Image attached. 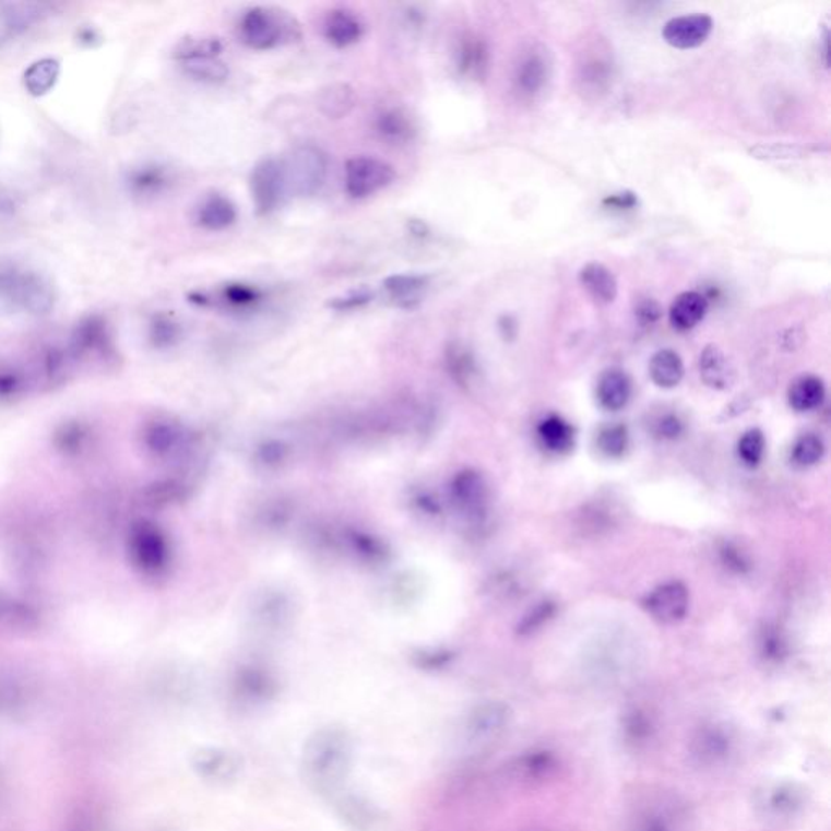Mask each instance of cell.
Masks as SVG:
<instances>
[{"instance_id":"36","label":"cell","mask_w":831,"mask_h":831,"mask_svg":"<svg viewBox=\"0 0 831 831\" xmlns=\"http://www.w3.org/2000/svg\"><path fill=\"white\" fill-rule=\"evenodd\" d=\"M236 689L250 702H262L275 693L276 686L275 680L265 670L259 667H246L239 673Z\"/></svg>"},{"instance_id":"51","label":"cell","mask_w":831,"mask_h":831,"mask_svg":"<svg viewBox=\"0 0 831 831\" xmlns=\"http://www.w3.org/2000/svg\"><path fill=\"white\" fill-rule=\"evenodd\" d=\"M684 424L676 415H664L654 423V434L660 439L674 440L682 436Z\"/></svg>"},{"instance_id":"58","label":"cell","mask_w":831,"mask_h":831,"mask_svg":"<svg viewBox=\"0 0 831 831\" xmlns=\"http://www.w3.org/2000/svg\"><path fill=\"white\" fill-rule=\"evenodd\" d=\"M497 327H499V332L500 335H502L503 340H509V342H512V340L517 339V333H519V322H517L515 317H500L499 322H497Z\"/></svg>"},{"instance_id":"42","label":"cell","mask_w":831,"mask_h":831,"mask_svg":"<svg viewBox=\"0 0 831 831\" xmlns=\"http://www.w3.org/2000/svg\"><path fill=\"white\" fill-rule=\"evenodd\" d=\"M737 453L744 465L756 468L765 455V436L760 429H750L740 437Z\"/></svg>"},{"instance_id":"2","label":"cell","mask_w":831,"mask_h":831,"mask_svg":"<svg viewBox=\"0 0 831 831\" xmlns=\"http://www.w3.org/2000/svg\"><path fill=\"white\" fill-rule=\"evenodd\" d=\"M52 280L9 256H0V306L29 317H48L58 306Z\"/></svg>"},{"instance_id":"27","label":"cell","mask_w":831,"mask_h":831,"mask_svg":"<svg viewBox=\"0 0 831 831\" xmlns=\"http://www.w3.org/2000/svg\"><path fill=\"white\" fill-rule=\"evenodd\" d=\"M446 369L462 389H472L479 377L475 353L462 342H452L446 349Z\"/></svg>"},{"instance_id":"22","label":"cell","mask_w":831,"mask_h":831,"mask_svg":"<svg viewBox=\"0 0 831 831\" xmlns=\"http://www.w3.org/2000/svg\"><path fill=\"white\" fill-rule=\"evenodd\" d=\"M455 69L460 76L466 80H483L489 70V48L479 36L466 35L460 39L455 48Z\"/></svg>"},{"instance_id":"11","label":"cell","mask_w":831,"mask_h":831,"mask_svg":"<svg viewBox=\"0 0 831 831\" xmlns=\"http://www.w3.org/2000/svg\"><path fill=\"white\" fill-rule=\"evenodd\" d=\"M714 28L712 16L707 13H687V15L674 16L664 23L663 35L664 41L670 48L689 51V49L700 48L705 45Z\"/></svg>"},{"instance_id":"43","label":"cell","mask_w":831,"mask_h":831,"mask_svg":"<svg viewBox=\"0 0 831 831\" xmlns=\"http://www.w3.org/2000/svg\"><path fill=\"white\" fill-rule=\"evenodd\" d=\"M699 749H696V756L702 757L703 762H713L717 757H723L727 752V737L720 729H707L700 734Z\"/></svg>"},{"instance_id":"17","label":"cell","mask_w":831,"mask_h":831,"mask_svg":"<svg viewBox=\"0 0 831 831\" xmlns=\"http://www.w3.org/2000/svg\"><path fill=\"white\" fill-rule=\"evenodd\" d=\"M323 38L336 49L355 46L363 39L366 25L363 19L346 7H336L327 13L323 20Z\"/></svg>"},{"instance_id":"23","label":"cell","mask_w":831,"mask_h":831,"mask_svg":"<svg viewBox=\"0 0 831 831\" xmlns=\"http://www.w3.org/2000/svg\"><path fill=\"white\" fill-rule=\"evenodd\" d=\"M632 396V380L629 373L620 369H607L597 379V403L607 412H620L626 408Z\"/></svg>"},{"instance_id":"26","label":"cell","mask_w":831,"mask_h":831,"mask_svg":"<svg viewBox=\"0 0 831 831\" xmlns=\"http://www.w3.org/2000/svg\"><path fill=\"white\" fill-rule=\"evenodd\" d=\"M189 432L182 426L168 420H158L150 426L146 443L156 455L175 456L186 452L190 446Z\"/></svg>"},{"instance_id":"57","label":"cell","mask_w":831,"mask_h":831,"mask_svg":"<svg viewBox=\"0 0 831 831\" xmlns=\"http://www.w3.org/2000/svg\"><path fill=\"white\" fill-rule=\"evenodd\" d=\"M413 500H415L417 509H419L420 512L426 513V515L437 517L442 512L440 503L437 502V499H434L429 492H424V490L423 492H417L416 496L413 497Z\"/></svg>"},{"instance_id":"3","label":"cell","mask_w":831,"mask_h":831,"mask_svg":"<svg viewBox=\"0 0 831 831\" xmlns=\"http://www.w3.org/2000/svg\"><path fill=\"white\" fill-rule=\"evenodd\" d=\"M238 38L253 51H272L302 39L300 23L288 10L272 5L247 9L238 22Z\"/></svg>"},{"instance_id":"24","label":"cell","mask_w":831,"mask_h":831,"mask_svg":"<svg viewBox=\"0 0 831 831\" xmlns=\"http://www.w3.org/2000/svg\"><path fill=\"white\" fill-rule=\"evenodd\" d=\"M710 302L703 293H680L669 307V323L677 332L696 329L709 312Z\"/></svg>"},{"instance_id":"14","label":"cell","mask_w":831,"mask_h":831,"mask_svg":"<svg viewBox=\"0 0 831 831\" xmlns=\"http://www.w3.org/2000/svg\"><path fill=\"white\" fill-rule=\"evenodd\" d=\"M336 816L352 831H383L387 819L382 810L359 794L346 793L335 797Z\"/></svg>"},{"instance_id":"55","label":"cell","mask_w":831,"mask_h":831,"mask_svg":"<svg viewBox=\"0 0 831 831\" xmlns=\"http://www.w3.org/2000/svg\"><path fill=\"white\" fill-rule=\"evenodd\" d=\"M762 650L767 657H773V660H780L784 653H786V643L781 639L780 633L774 630H767L763 633Z\"/></svg>"},{"instance_id":"56","label":"cell","mask_w":831,"mask_h":831,"mask_svg":"<svg viewBox=\"0 0 831 831\" xmlns=\"http://www.w3.org/2000/svg\"><path fill=\"white\" fill-rule=\"evenodd\" d=\"M20 200L9 187L0 183V218H12L19 213Z\"/></svg>"},{"instance_id":"20","label":"cell","mask_w":831,"mask_h":831,"mask_svg":"<svg viewBox=\"0 0 831 831\" xmlns=\"http://www.w3.org/2000/svg\"><path fill=\"white\" fill-rule=\"evenodd\" d=\"M373 129L380 140L389 145H406L417 133L415 119L400 106H385L373 118Z\"/></svg>"},{"instance_id":"21","label":"cell","mask_w":831,"mask_h":831,"mask_svg":"<svg viewBox=\"0 0 831 831\" xmlns=\"http://www.w3.org/2000/svg\"><path fill=\"white\" fill-rule=\"evenodd\" d=\"M550 76V62L543 49H532L520 59L515 70V86L520 95L535 98L543 92Z\"/></svg>"},{"instance_id":"38","label":"cell","mask_w":831,"mask_h":831,"mask_svg":"<svg viewBox=\"0 0 831 831\" xmlns=\"http://www.w3.org/2000/svg\"><path fill=\"white\" fill-rule=\"evenodd\" d=\"M506 710L497 703H487L473 712L468 721V729L476 739H487L496 736L506 723Z\"/></svg>"},{"instance_id":"46","label":"cell","mask_w":831,"mask_h":831,"mask_svg":"<svg viewBox=\"0 0 831 831\" xmlns=\"http://www.w3.org/2000/svg\"><path fill=\"white\" fill-rule=\"evenodd\" d=\"M373 292L367 288L355 289L349 292L348 295L333 297L329 302L330 309L336 310V312H353V310L364 309L372 302Z\"/></svg>"},{"instance_id":"7","label":"cell","mask_w":831,"mask_h":831,"mask_svg":"<svg viewBox=\"0 0 831 831\" xmlns=\"http://www.w3.org/2000/svg\"><path fill=\"white\" fill-rule=\"evenodd\" d=\"M178 183V173L168 163L143 162L130 166L123 175V187L136 202H155L171 192Z\"/></svg>"},{"instance_id":"35","label":"cell","mask_w":831,"mask_h":831,"mask_svg":"<svg viewBox=\"0 0 831 831\" xmlns=\"http://www.w3.org/2000/svg\"><path fill=\"white\" fill-rule=\"evenodd\" d=\"M183 339V327L171 312H155L150 317L149 340L153 348L171 349Z\"/></svg>"},{"instance_id":"48","label":"cell","mask_w":831,"mask_h":831,"mask_svg":"<svg viewBox=\"0 0 831 831\" xmlns=\"http://www.w3.org/2000/svg\"><path fill=\"white\" fill-rule=\"evenodd\" d=\"M601 205H603V209L609 210V212H632V210L639 209L640 200L639 195L632 192V190H620V192L604 197Z\"/></svg>"},{"instance_id":"16","label":"cell","mask_w":831,"mask_h":831,"mask_svg":"<svg viewBox=\"0 0 831 831\" xmlns=\"http://www.w3.org/2000/svg\"><path fill=\"white\" fill-rule=\"evenodd\" d=\"M430 275L426 273H395L387 276L382 286L393 306L400 309H416L430 288Z\"/></svg>"},{"instance_id":"1","label":"cell","mask_w":831,"mask_h":831,"mask_svg":"<svg viewBox=\"0 0 831 831\" xmlns=\"http://www.w3.org/2000/svg\"><path fill=\"white\" fill-rule=\"evenodd\" d=\"M352 765L353 739L345 727H320L304 744V781L325 799L333 800L345 791Z\"/></svg>"},{"instance_id":"39","label":"cell","mask_w":831,"mask_h":831,"mask_svg":"<svg viewBox=\"0 0 831 831\" xmlns=\"http://www.w3.org/2000/svg\"><path fill=\"white\" fill-rule=\"evenodd\" d=\"M190 79L203 83H223L228 80L229 67L222 58H199L179 63Z\"/></svg>"},{"instance_id":"5","label":"cell","mask_w":831,"mask_h":831,"mask_svg":"<svg viewBox=\"0 0 831 831\" xmlns=\"http://www.w3.org/2000/svg\"><path fill=\"white\" fill-rule=\"evenodd\" d=\"M193 306L215 307L235 316H250L259 312L269 302V292L262 286L246 282H229L213 293L195 292L187 296Z\"/></svg>"},{"instance_id":"41","label":"cell","mask_w":831,"mask_h":831,"mask_svg":"<svg viewBox=\"0 0 831 831\" xmlns=\"http://www.w3.org/2000/svg\"><path fill=\"white\" fill-rule=\"evenodd\" d=\"M826 453V443L816 434H806L796 440L793 447V462L796 465L814 466L823 459Z\"/></svg>"},{"instance_id":"50","label":"cell","mask_w":831,"mask_h":831,"mask_svg":"<svg viewBox=\"0 0 831 831\" xmlns=\"http://www.w3.org/2000/svg\"><path fill=\"white\" fill-rule=\"evenodd\" d=\"M583 82L593 86L594 90L603 88L610 76L609 62L603 59H592L583 67Z\"/></svg>"},{"instance_id":"25","label":"cell","mask_w":831,"mask_h":831,"mask_svg":"<svg viewBox=\"0 0 831 831\" xmlns=\"http://www.w3.org/2000/svg\"><path fill=\"white\" fill-rule=\"evenodd\" d=\"M580 285L597 304H613L619 295V283L613 270L607 269L604 263L590 262L580 270Z\"/></svg>"},{"instance_id":"12","label":"cell","mask_w":831,"mask_h":831,"mask_svg":"<svg viewBox=\"0 0 831 831\" xmlns=\"http://www.w3.org/2000/svg\"><path fill=\"white\" fill-rule=\"evenodd\" d=\"M55 12V5L45 2L7 3L0 9V48L19 38L33 26L41 25Z\"/></svg>"},{"instance_id":"44","label":"cell","mask_w":831,"mask_h":831,"mask_svg":"<svg viewBox=\"0 0 831 831\" xmlns=\"http://www.w3.org/2000/svg\"><path fill=\"white\" fill-rule=\"evenodd\" d=\"M289 449L282 440H265L256 450V460L266 470H276L288 460Z\"/></svg>"},{"instance_id":"4","label":"cell","mask_w":831,"mask_h":831,"mask_svg":"<svg viewBox=\"0 0 831 831\" xmlns=\"http://www.w3.org/2000/svg\"><path fill=\"white\" fill-rule=\"evenodd\" d=\"M289 192L299 197H312L325 186L329 176V158L320 146L306 143L296 146L288 158L283 159Z\"/></svg>"},{"instance_id":"9","label":"cell","mask_w":831,"mask_h":831,"mask_svg":"<svg viewBox=\"0 0 831 831\" xmlns=\"http://www.w3.org/2000/svg\"><path fill=\"white\" fill-rule=\"evenodd\" d=\"M395 168L376 156H355L345 166V189L352 199L364 200L392 186Z\"/></svg>"},{"instance_id":"29","label":"cell","mask_w":831,"mask_h":831,"mask_svg":"<svg viewBox=\"0 0 831 831\" xmlns=\"http://www.w3.org/2000/svg\"><path fill=\"white\" fill-rule=\"evenodd\" d=\"M699 369L703 382L712 389H729L736 379L733 364L724 355L723 349L717 348L716 345L705 346L700 353Z\"/></svg>"},{"instance_id":"6","label":"cell","mask_w":831,"mask_h":831,"mask_svg":"<svg viewBox=\"0 0 831 831\" xmlns=\"http://www.w3.org/2000/svg\"><path fill=\"white\" fill-rule=\"evenodd\" d=\"M449 499L463 520L480 525L489 513L490 494L486 477L476 470H462L450 480Z\"/></svg>"},{"instance_id":"30","label":"cell","mask_w":831,"mask_h":831,"mask_svg":"<svg viewBox=\"0 0 831 831\" xmlns=\"http://www.w3.org/2000/svg\"><path fill=\"white\" fill-rule=\"evenodd\" d=\"M356 103V90L349 83H330L317 95V108L329 119L346 118Z\"/></svg>"},{"instance_id":"59","label":"cell","mask_w":831,"mask_h":831,"mask_svg":"<svg viewBox=\"0 0 831 831\" xmlns=\"http://www.w3.org/2000/svg\"><path fill=\"white\" fill-rule=\"evenodd\" d=\"M79 41L85 43L86 46H95V43H102V36L92 26H86V28L80 29Z\"/></svg>"},{"instance_id":"52","label":"cell","mask_w":831,"mask_h":831,"mask_svg":"<svg viewBox=\"0 0 831 831\" xmlns=\"http://www.w3.org/2000/svg\"><path fill=\"white\" fill-rule=\"evenodd\" d=\"M626 731L630 740H645L652 736V721L640 712L632 713V716L627 717Z\"/></svg>"},{"instance_id":"8","label":"cell","mask_w":831,"mask_h":831,"mask_svg":"<svg viewBox=\"0 0 831 831\" xmlns=\"http://www.w3.org/2000/svg\"><path fill=\"white\" fill-rule=\"evenodd\" d=\"M250 193L259 215H270L283 205L289 193L283 159L263 158L253 166Z\"/></svg>"},{"instance_id":"18","label":"cell","mask_w":831,"mask_h":831,"mask_svg":"<svg viewBox=\"0 0 831 831\" xmlns=\"http://www.w3.org/2000/svg\"><path fill=\"white\" fill-rule=\"evenodd\" d=\"M193 222L205 232H225L238 222V209L225 193H206L197 205Z\"/></svg>"},{"instance_id":"40","label":"cell","mask_w":831,"mask_h":831,"mask_svg":"<svg viewBox=\"0 0 831 831\" xmlns=\"http://www.w3.org/2000/svg\"><path fill=\"white\" fill-rule=\"evenodd\" d=\"M597 449L607 459H620L629 449V430L624 424H610L597 434Z\"/></svg>"},{"instance_id":"33","label":"cell","mask_w":831,"mask_h":831,"mask_svg":"<svg viewBox=\"0 0 831 831\" xmlns=\"http://www.w3.org/2000/svg\"><path fill=\"white\" fill-rule=\"evenodd\" d=\"M650 377L654 382V385L661 387V389H674L679 385L684 379V363L682 357L677 355L673 349H660L654 353L652 360H650Z\"/></svg>"},{"instance_id":"54","label":"cell","mask_w":831,"mask_h":831,"mask_svg":"<svg viewBox=\"0 0 831 831\" xmlns=\"http://www.w3.org/2000/svg\"><path fill=\"white\" fill-rule=\"evenodd\" d=\"M721 557H723L724 566L734 572L744 573L750 569L747 557L733 544H724L723 549H721Z\"/></svg>"},{"instance_id":"53","label":"cell","mask_w":831,"mask_h":831,"mask_svg":"<svg viewBox=\"0 0 831 831\" xmlns=\"http://www.w3.org/2000/svg\"><path fill=\"white\" fill-rule=\"evenodd\" d=\"M452 653L446 650H423L415 656L417 666L423 669H440L452 660Z\"/></svg>"},{"instance_id":"37","label":"cell","mask_w":831,"mask_h":831,"mask_svg":"<svg viewBox=\"0 0 831 831\" xmlns=\"http://www.w3.org/2000/svg\"><path fill=\"white\" fill-rule=\"evenodd\" d=\"M223 49L222 39L215 36H189L180 39L173 58L178 63L199 58H222Z\"/></svg>"},{"instance_id":"31","label":"cell","mask_w":831,"mask_h":831,"mask_svg":"<svg viewBox=\"0 0 831 831\" xmlns=\"http://www.w3.org/2000/svg\"><path fill=\"white\" fill-rule=\"evenodd\" d=\"M826 383L817 376H800L791 383L787 400L797 413L812 412L826 402Z\"/></svg>"},{"instance_id":"49","label":"cell","mask_w":831,"mask_h":831,"mask_svg":"<svg viewBox=\"0 0 831 831\" xmlns=\"http://www.w3.org/2000/svg\"><path fill=\"white\" fill-rule=\"evenodd\" d=\"M633 831H674V822L663 810H646L639 816Z\"/></svg>"},{"instance_id":"47","label":"cell","mask_w":831,"mask_h":831,"mask_svg":"<svg viewBox=\"0 0 831 831\" xmlns=\"http://www.w3.org/2000/svg\"><path fill=\"white\" fill-rule=\"evenodd\" d=\"M633 316L640 327L649 329L660 322L663 317V306L653 297H640L633 307Z\"/></svg>"},{"instance_id":"34","label":"cell","mask_w":831,"mask_h":831,"mask_svg":"<svg viewBox=\"0 0 831 831\" xmlns=\"http://www.w3.org/2000/svg\"><path fill=\"white\" fill-rule=\"evenodd\" d=\"M60 76V62L58 59L45 58L33 62L23 73V85L32 96L48 95Z\"/></svg>"},{"instance_id":"28","label":"cell","mask_w":831,"mask_h":831,"mask_svg":"<svg viewBox=\"0 0 831 831\" xmlns=\"http://www.w3.org/2000/svg\"><path fill=\"white\" fill-rule=\"evenodd\" d=\"M541 446L550 453L570 452L575 446V427L559 415H549L541 419L536 427Z\"/></svg>"},{"instance_id":"45","label":"cell","mask_w":831,"mask_h":831,"mask_svg":"<svg viewBox=\"0 0 831 831\" xmlns=\"http://www.w3.org/2000/svg\"><path fill=\"white\" fill-rule=\"evenodd\" d=\"M554 614H556V603L549 599L541 601L525 614L517 630H519L520 636H530V633L541 629L544 624L549 622Z\"/></svg>"},{"instance_id":"13","label":"cell","mask_w":831,"mask_h":831,"mask_svg":"<svg viewBox=\"0 0 831 831\" xmlns=\"http://www.w3.org/2000/svg\"><path fill=\"white\" fill-rule=\"evenodd\" d=\"M132 556L143 572H163L169 562L168 541L158 529L150 523H142L133 532Z\"/></svg>"},{"instance_id":"10","label":"cell","mask_w":831,"mask_h":831,"mask_svg":"<svg viewBox=\"0 0 831 831\" xmlns=\"http://www.w3.org/2000/svg\"><path fill=\"white\" fill-rule=\"evenodd\" d=\"M69 349L73 357L112 359L116 356V346L108 320L99 313L83 317L72 330Z\"/></svg>"},{"instance_id":"32","label":"cell","mask_w":831,"mask_h":831,"mask_svg":"<svg viewBox=\"0 0 831 831\" xmlns=\"http://www.w3.org/2000/svg\"><path fill=\"white\" fill-rule=\"evenodd\" d=\"M343 543L349 550L369 566H382L389 560L390 550L387 549L385 543L380 537L370 535V533L360 532V530H346L343 533Z\"/></svg>"},{"instance_id":"15","label":"cell","mask_w":831,"mask_h":831,"mask_svg":"<svg viewBox=\"0 0 831 831\" xmlns=\"http://www.w3.org/2000/svg\"><path fill=\"white\" fill-rule=\"evenodd\" d=\"M689 603V590L684 583L667 582L654 589L643 601V606L660 622L674 624L686 617Z\"/></svg>"},{"instance_id":"19","label":"cell","mask_w":831,"mask_h":831,"mask_svg":"<svg viewBox=\"0 0 831 831\" xmlns=\"http://www.w3.org/2000/svg\"><path fill=\"white\" fill-rule=\"evenodd\" d=\"M193 769L210 783L228 784L240 773V759L225 749H202L193 757Z\"/></svg>"}]
</instances>
